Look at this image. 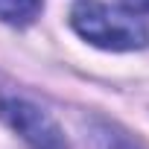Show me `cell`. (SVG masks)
Instances as JSON below:
<instances>
[{"label":"cell","instance_id":"obj_1","mask_svg":"<svg viewBox=\"0 0 149 149\" xmlns=\"http://www.w3.org/2000/svg\"><path fill=\"white\" fill-rule=\"evenodd\" d=\"M70 24L85 41L102 50H140L149 41L146 26L134 15L102 3H79L70 12Z\"/></svg>","mask_w":149,"mask_h":149},{"label":"cell","instance_id":"obj_2","mask_svg":"<svg viewBox=\"0 0 149 149\" xmlns=\"http://www.w3.org/2000/svg\"><path fill=\"white\" fill-rule=\"evenodd\" d=\"M0 114L21 134V140L29 149H67L64 132L44 108H38L26 100H6L0 105Z\"/></svg>","mask_w":149,"mask_h":149},{"label":"cell","instance_id":"obj_3","mask_svg":"<svg viewBox=\"0 0 149 149\" xmlns=\"http://www.w3.org/2000/svg\"><path fill=\"white\" fill-rule=\"evenodd\" d=\"M44 9V0H0V21L12 26H29Z\"/></svg>","mask_w":149,"mask_h":149},{"label":"cell","instance_id":"obj_4","mask_svg":"<svg viewBox=\"0 0 149 149\" xmlns=\"http://www.w3.org/2000/svg\"><path fill=\"white\" fill-rule=\"evenodd\" d=\"M120 3L129 15H146L149 12V0H120Z\"/></svg>","mask_w":149,"mask_h":149}]
</instances>
